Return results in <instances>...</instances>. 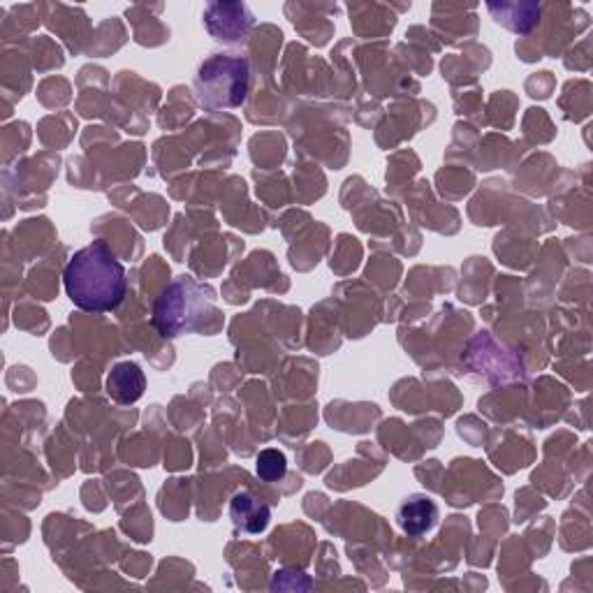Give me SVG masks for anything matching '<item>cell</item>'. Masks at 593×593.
<instances>
[{"label": "cell", "mask_w": 593, "mask_h": 593, "mask_svg": "<svg viewBox=\"0 0 593 593\" xmlns=\"http://www.w3.org/2000/svg\"><path fill=\"white\" fill-rule=\"evenodd\" d=\"M63 285L70 302L87 313H107L121 306L128 274L112 247L102 239L79 249L63 269Z\"/></svg>", "instance_id": "1"}, {"label": "cell", "mask_w": 593, "mask_h": 593, "mask_svg": "<svg viewBox=\"0 0 593 593\" xmlns=\"http://www.w3.org/2000/svg\"><path fill=\"white\" fill-rule=\"evenodd\" d=\"M215 313V292L193 277H177L153 306V325L165 339L198 332L202 322Z\"/></svg>", "instance_id": "2"}, {"label": "cell", "mask_w": 593, "mask_h": 593, "mask_svg": "<svg viewBox=\"0 0 593 593\" xmlns=\"http://www.w3.org/2000/svg\"><path fill=\"white\" fill-rule=\"evenodd\" d=\"M251 66L244 57L213 53L204 59L195 74V98L209 112L234 110L249 98Z\"/></svg>", "instance_id": "3"}, {"label": "cell", "mask_w": 593, "mask_h": 593, "mask_svg": "<svg viewBox=\"0 0 593 593\" xmlns=\"http://www.w3.org/2000/svg\"><path fill=\"white\" fill-rule=\"evenodd\" d=\"M204 23L213 40L239 44L247 40L251 31L253 14L241 3H213L204 10Z\"/></svg>", "instance_id": "4"}, {"label": "cell", "mask_w": 593, "mask_h": 593, "mask_svg": "<svg viewBox=\"0 0 593 593\" xmlns=\"http://www.w3.org/2000/svg\"><path fill=\"white\" fill-rule=\"evenodd\" d=\"M394 517L403 533L420 537L439 524V505L426 494H409L399 503Z\"/></svg>", "instance_id": "5"}, {"label": "cell", "mask_w": 593, "mask_h": 593, "mask_svg": "<svg viewBox=\"0 0 593 593\" xmlns=\"http://www.w3.org/2000/svg\"><path fill=\"white\" fill-rule=\"evenodd\" d=\"M230 520L241 533H262L272 520V507L249 490H241L230 499Z\"/></svg>", "instance_id": "6"}, {"label": "cell", "mask_w": 593, "mask_h": 593, "mask_svg": "<svg viewBox=\"0 0 593 593\" xmlns=\"http://www.w3.org/2000/svg\"><path fill=\"white\" fill-rule=\"evenodd\" d=\"M147 390V379L140 364L134 362H119L112 373L107 375V394L117 401L119 406H130L140 401Z\"/></svg>", "instance_id": "7"}, {"label": "cell", "mask_w": 593, "mask_h": 593, "mask_svg": "<svg viewBox=\"0 0 593 593\" xmlns=\"http://www.w3.org/2000/svg\"><path fill=\"white\" fill-rule=\"evenodd\" d=\"M255 473L264 482H279V480H283L285 473H288L285 454L281 450H274V448L262 450L255 456Z\"/></svg>", "instance_id": "8"}]
</instances>
